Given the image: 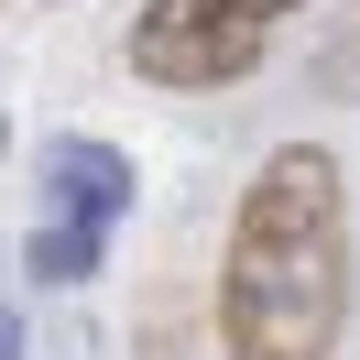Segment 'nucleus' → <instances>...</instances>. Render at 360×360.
<instances>
[{"label":"nucleus","instance_id":"obj_1","mask_svg":"<svg viewBox=\"0 0 360 360\" xmlns=\"http://www.w3.org/2000/svg\"><path fill=\"white\" fill-rule=\"evenodd\" d=\"M349 328V197L328 142H284L240 186L219 262V338L229 360H328Z\"/></svg>","mask_w":360,"mask_h":360},{"label":"nucleus","instance_id":"obj_2","mask_svg":"<svg viewBox=\"0 0 360 360\" xmlns=\"http://www.w3.org/2000/svg\"><path fill=\"white\" fill-rule=\"evenodd\" d=\"M262 66V22L229 0H142L131 11V77L153 88H229Z\"/></svg>","mask_w":360,"mask_h":360},{"label":"nucleus","instance_id":"obj_3","mask_svg":"<svg viewBox=\"0 0 360 360\" xmlns=\"http://www.w3.org/2000/svg\"><path fill=\"white\" fill-rule=\"evenodd\" d=\"M44 197H55V219L120 229V219H131V197H142V175H131V153H120V142L55 131V142H44Z\"/></svg>","mask_w":360,"mask_h":360},{"label":"nucleus","instance_id":"obj_4","mask_svg":"<svg viewBox=\"0 0 360 360\" xmlns=\"http://www.w3.org/2000/svg\"><path fill=\"white\" fill-rule=\"evenodd\" d=\"M98 262H110V229H98V219H44L22 240V273H33V284H88Z\"/></svg>","mask_w":360,"mask_h":360},{"label":"nucleus","instance_id":"obj_5","mask_svg":"<svg viewBox=\"0 0 360 360\" xmlns=\"http://www.w3.org/2000/svg\"><path fill=\"white\" fill-rule=\"evenodd\" d=\"M229 11H251V22H273V11H306V0H229Z\"/></svg>","mask_w":360,"mask_h":360},{"label":"nucleus","instance_id":"obj_6","mask_svg":"<svg viewBox=\"0 0 360 360\" xmlns=\"http://www.w3.org/2000/svg\"><path fill=\"white\" fill-rule=\"evenodd\" d=\"M0 360H22V316H11V306H0Z\"/></svg>","mask_w":360,"mask_h":360},{"label":"nucleus","instance_id":"obj_7","mask_svg":"<svg viewBox=\"0 0 360 360\" xmlns=\"http://www.w3.org/2000/svg\"><path fill=\"white\" fill-rule=\"evenodd\" d=\"M153 360H197V349H186V338H175V328H153Z\"/></svg>","mask_w":360,"mask_h":360},{"label":"nucleus","instance_id":"obj_8","mask_svg":"<svg viewBox=\"0 0 360 360\" xmlns=\"http://www.w3.org/2000/svg\"><path fill=\"white\" fill-rule=\"evenodd\" d=\"M0 142H11V120H0Z\"/></svg>","mask_w":360,"mask_h":360}]
</instances>
